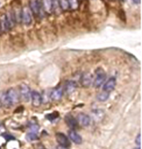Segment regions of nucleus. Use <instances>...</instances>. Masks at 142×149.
<instances>
[{
  "label": "nucleus",
  "mask_w": 142,
  "mask_h": 149,
  "mask_svg": "<svg viewBox=\"0 0 142 149\" xmlns=\"http://www.w3.org/2000/svg\"><path fill=\"white\" fill-rule=\"evenodd\" d=\"M135 4H139L141 2V0H132Z\"/></svg>",
  "instance_id": "bb28decb"
},
{
  "label": "nucleus",
  "mask_w": 142,
  "mask_h": 149,
  "mask_svg": "<svg viewBox=\"0 0 142 149\" xmlns=\"http://www.w3.org/2000/svg\"><path fill=\"white\" fill-rule=\"evenodd\" d=\"M0 32H1V28H0Z\"/></svg>",
  "instance_id": "c756f323"
},
{
  "label": "nucleus",
  "mask_w": 142,
  "mask_h": 149,
  "mask_svg": "<svg viewBox=\"0 0 142 149\" xmlns=\"http://www.w3.org/2000/svg\"><path fill=\"white\" fill-rule=\"evenodd\" d=\"M13 13V17H14L15 22H20L21 21V10L20 9H16Z\"/></svg>",
  "instance_id": "aec40b11"
},
{
  "label": "nucleus",
  "mask_w": 142,
  "mask_h": 149,
  "mask_svg": "<svg viewBox=\"0 0 142 149\" xmlns=\"http://www.w3.org/2000/svg\"><path fill=\"white\" fill-rule=\"evenodd\" d=\"M69 7L73 10H76L78 8V0H67Z\"/></svg>",
  "instance_id": "412c9836"
},
{
  "label": "nucleus",
  "mask_w": 142,
  "mask_h": 149,
  "mask_svg": "<svg viewBox=\"0 0 142 149\" xmlns=\"http://www.w3.org/2000/svg\"><path fill=\"white\" fill-rule=\"evenodd\" d=\"M27 139L30 141H33V140H36V139H39V137H38L37 134H36V133L31 132L27 135Z\"/></svg>",
  "instance_id": "b1692460"
},
{
  "label": "nucleus",
  "mask_w": 142,
  "mask_h": 149,
  "mask_svg": "<svg viewBox=\"0 0 142 149\" xmlns=\"http://www.w3.org/2000/svg\"><path fill=\"white\" fill-rule=\"evenodd\" d=\"M109 92L103 91L99 93L98 95H97V100L100 102H105L109 99Z\"/></svg>",
  "instance_id": "a211bd4d"
},
{
  "label": "nucleus",
  "mask_w": 142,
  "mask_h": 149,
  "mask_svg": "<svg viewBox=\"0 0 142 149\" xmlns=\"http://www.w3.org/2000/svg\"><path fill=\"white\" fill-rule=\"evenodd\" d=\"M42 8L45 12L51 13L52 12V0H42Z\"/></svg>",
  "instance_id": "f3484780"
},
{
  "label": "nucleus",
  "mask_w": 142,
  "mask_h": 149,
  "mask_svg": "<svg viewBox=\"0 0 142 149\" xmlns=\"http://www.w3.org/2000/svg\"><path fill=\"white\" fill-rule=\"evenodd\" d=\"M116 78L114 77H111L109 78L107 82H105L104 83L103 85V91H105L110 92L114 90V88H116Z\"/></svg>",
  "instance_id": "9b49d317"
},
{
  "label": "nucleus",
  "mask_w": 142,
  "mask_h": 149,
  "mask_svg": "<svg viewBox=\"0 0 142 149\" xmlns=\"http://www.w3.org/2000/svg\"><path fill=\"white\" fill-rule=\"evenodd\" d=\"M30 10L33 12L36 16L41 13L42 10V4L41 0H30Z\"/></svg>",
  "instance_id": "20e7f679"
},
{
  "label": "nucleus",
  "mask_w": 142,
  "mask_h": 149,
  "mask_svg": "<svg viewBox=\"0 0 142 149\" xmlns=\"http://www.w3.org/2000/svg\"><path fill=\"white\" fill-rule=\"evenodd\" d=\"M0 28H1V31H3V32H5V31L9 30V27L8 25V22H7L5 14L2 15V17H0Z\"/></svg>",
  "instance_id": "dca6fc26"
},
{
  "label": "nucleus",
  "mask_w": 142,
  "mask_h": 149,
  "mask_svg": "<svg viewBox=\"0 0 142 149\" xmlns=\"http://www.w3.org/2000/svg\"><path fill=\"white\" fill-rule=\"evenodd\" d=\"M64 121H65L66 124L67 125V126L70 127L72 130L76 129L78 125L77 120L71 114L66 115L65 117H64Z\"/></svg>",
  "instance_id": "9d476101"
},
{
  "label": "nucleus",
  "mask_w": 142,
  "mask_h": 149,
  "mask_svg": "<svg viewBox=\"0 0 142 149\" xmlns=\"http://www.w3.org/2000/svg\"><path fill=\"white\" fill-rule=\"evenodd\" d=\"M59 117V113L57 112H53V113H49L46 116V118L49 120H54Z\"/></svg>",
  "instance_id": "5701e85b"
},
{
  "label": "nucleus",
  "mask_w": 142,
  "mask_h": 149,
  "mask_svg": "<svg viewBox=\"0 0 142 149\" xmlns=\"http://www.w3.org/2000/svg\"><path fill=\"white\" fill-rule=\"evenodd\" d=\"M68 135L70 139H71L74 143H76V144L79 145L82 143V136L78 134V133L76 132L74 130H70L68 132Z\"/></svg>",
  "instance_id": "ddd939ff"
},
{
  "label": "nucleus",
  "mask_w": 142,
  "mask_h": 149,
  "mask_svg": "<svg viewBox=\"0 0 142 149\" xmlns=\"http://www.w3.org/2000/svg\"><path fill=\"white\" fill-rule=\"evenodd\" d=\"M93 83V77L88 72L84 73L81 77V84L83 87L88 88Z\"/></svg>",
  "instance_id": "1a4fd4ad"
},
{
  "label": "nucleus",
  "mask_w": 142,
  "mask_h": 149,
  "mask_svg": "<svg viewBox=\"0 0 142 149\" xmlns=\"http://www.w3.org/2000/svg\"><path fill=\"white\" fill-rule=\"evenodd\" d=\"M133 149H141V148L140 147H139V148H133Z\"/></svg>",
  "instance_id": "cd10ccee"
},
{
  "label": "nucleus",
  "mask_w": 142,
  "mask_h": 149,
  "mask_svg": "<svg viewBox=\"0 0 142 149\" xmlns=\"http://www.w3.org/2000/svg\"><path fill=\"white\" fill-rule=\"evenodd\" d=\"M19 97L22 101L28 102L30 98V88L27 84L21 83L19 86Z\"/></svg>",
  "instance_id": "f03ea898"
},
{
  "label": "nucleus",
  "mask_w": 142,
  "mask_h": 149,
  "mask_svg": "<svg viewBox=\"0 0 142 149\" xmlns=\"http://www.w3.org/2000/svg\"><path fill=\"white\" fill-rule=\"evenodd\" d=\"M56 139L57 143H59V146H64V147H70V142L69 139L67 138L65 134H62V133H57L56 134Z\"/></svg>",
  "instance_id": "0eeeda50"
},
{
  "label": "nucleus",
  "mask_w": 142,
  "mask_h": 149,
  "mask_svg": "<svg viewBox=\"0 0 142 149\" xmlns=\"http://www.w3.org/2000/svg\"><path fill=\"white\" fill-rule=\"evenodd\" d=\"M107 78V74L105 70L98 68L95 71L94 79H93V85L95 88H99L105 83Z\"/></svg>",
  "instance_id": "f257e3e1"
},
{
  "label": "nucleus",
  "mask_w": 142,
  "mask_h": 149,
  "mask_svg": "<svg viewBox=\"0 0 142 149\" xmlns=\"http://www.w3.org/2000/svg\"><path fill=\"white\" fill-rule=\"evenodd\" d=\"M120 1H121V2H124L125 0H120Z\"/></svg>",
  "instance_id": "c85d7f7f"
},
{
  "label": "nucleus",
  "mask_w": 142,
  "mask_h": 149,
  "mask_svg": "<svg viewBox=\"0 0 142 149\" xmlns=\"http://www.w3.org/2000/svg\"><path fill=\"white\" fill-rule=\"evenodd\" d=\"M21 22L25 25H29L32 22V15H31V11L29 8L25 7L21 10Z\"/></svg>",
  "instance_id": "39448f33"
},
{
  "label": "nucleus",
  "mask_w": 142,
  "mask_h": 149,
  "mask_svg": "<svg viewBox=\"0 0 142 149\" xmlns=\"http://www.w3.org/2000/svg\"><path fill=\"white\" fill-rule=\"evenodd\" d=\"M136 143L139 146H141V134H138V136H136Z\"/></svg>",
  "instance_id": "393cba45"
},
{
  "label": "nucleus",
  "mask_w": 142,
  "mask_h": 149,
  "mask_svg": "<svg viewBox=\"0 0 142 149\" xmlns=\"http://www.w3.org/2000/svg\"><path fill=\"white\" fill-rule=\"evenodd\" d=\"M76 120L78 124H80L84 127L88 126L90 124V117L85 113H78Z\"/></svg>",
  "instance_id": "6e6552de"
},
{
  "label": "nucleus",
  "mask_w": 142,
  "mask_h": 149,
  "mask_svg": "<svg viewBox=\"0 0 142 149\" xmlns=\"http://www.w3.org/2000/svg\"><path fill=\"white\" fill-rule=\"evenodd\" d=\"M57 149H68L67 147H64V146H59L57 147Z\"/></svg>",
  "instance_id": "a878e982"
},
{
  "label": "nucleus",
  "mask_w": 142,
  "mask_h": 149,
  "mask_svg": "<svg viewBox=\"0 0 142 149\" xmlns=\"http://www.w3.org/2000/svg\"><path fill=\"white\" fill-rule=\"evenodd\" d=\"M60 5L59 0H52V11L59 13L60 11Z\"/></svg>",
  "instance_id": "6ab92c4d"
},
{
  "label": "nucleus",
  "mask_w": 142,
  "mask_h": 149,
  "mask_svg": "<svg viewBox=\"0 0 142 149\" xmlns=\"http://www.w3.org/2000/svg\"><path fill=\"white\" fill-rule=\"evenodd\" d=\"M0 105H3L5 108H10L12 105L7 97L6 91L0 92Z\"/></svg>",
  "instance_id": "4468645a"
},
{
  "label": "nucleus",
  "mask_w": 142,
  "mask_h": 149,
  "mask_svg": "<svg viewBox=\"0 0 142 149\" xmlns=\"http://www.w3.org/2000/svg\"><path fill=\"white\" fill-rule=\"evenodd\" d=\"M59 5H60V8L62 10H67L69 8V5L67 0H59Z\"/></svg>",
  "instance_id": "4be33fe9"
},
{
  "label": "nucleus",
  "mask_w": 142,
  "mask_h": 149,
  "mask_svg": "<svg viewBox=\"0 0 142 149\" xmlns=\"http://www.w3.org/2000/svg\"><path fill=\"white\" fill-rule=\"evenodd\" d=\"M77 88V84L74 81H68L65 85V91L67 94H71Z\"/></svg>",
  "instance_id": "2eb2a0df"
},
{
  "label": "nucleus",
  "mask_w": 142,
  "mask_h": 149,
  "mask_svg": "<svg viewBox=\"0 0 142 149\" xmlns=\"http://www.w3.org/2000/svg\"><path fill=\"white\" fill-rule=\"evenodd\" d=\"M63 96V89L62 87H58L53 89L51 93V98L53 101H59Z\"/></svg>",
  "instance_id": "f8f14e48"
},
{
  "label": "nucleus",
  "mask_w": 142,
  "mask_h": 149,
  "mask_svg": "<svg viewBox=\"0 0 142 149\" xmlns=\"http://www.w3.org/2000/svg\"><path fill=\"white\" fill-rule=\"evenodd\" d=\"M30 98L32 105L35 108H39L42 102V97L38 91H33L30 93Z\"/></svg>",
  "instance_id": "423d86ee"
},
{
  "label": "nucleus",
  "mask_w": 142,
  "mask_h": 149,
  "mask_svg": "<svg viewBox=\"0 0 142 149\" xmlns=\"http://www.w3.org/2000/svg\"><path fill=\"white\" fill-rule=\"evenodd\" d=\"M6 94L9 102H10V104H11L12 105L18 103L19 101V93L17 92V91L15 90L14 88L8 89V90L6 91Z\"/></svg>",
  "instance_id": "7ed1b4c3"
}]
</instances>
